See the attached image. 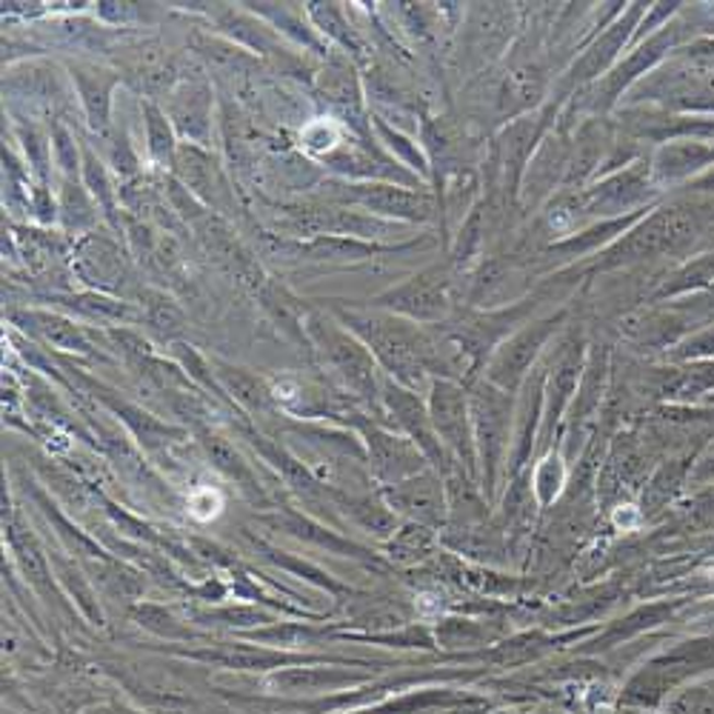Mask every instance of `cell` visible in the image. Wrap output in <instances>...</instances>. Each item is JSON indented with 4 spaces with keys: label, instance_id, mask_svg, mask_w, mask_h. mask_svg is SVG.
I'll list each match as a JSON object with an SVG mask.
<instances>
[{
    "label": "cell",
    "instance_id": "obj_1",
    "mask_svg": "<svg viewBox=\"0 0 714 714\" xmlns=\"http://www.w3.org/2000/svg\"><path fill=\"white\" fill-rule=\"evenodd\" d=\"M386 301H391L389 306L409 312V315H437V309H443L441 286H437V280L429 278H414L409 286L391 292Z\"/></svg>",
    "mask_w": 714,
    "mask_h": 714
},
{
    "label": "cell",
    "instance_id": "obj_2",
    "mask_svg": "<svg viewBox=\"0 0 714 714\" xmlns=\"http://www.w3.org/2000/svg\"><path fill=\"white\" fill-rule=\"evenodd\" d=\"M317 338L324 340V347L329 349L335 363H338L347 375H354V377L368 375V358L358 340H352L349 335H343V331L338 329H329V326H326V329H317Z\"/></svg>",
    "mask_w": 714,
    "mask_h": 714
},
{
    "label": "cell",
    "instance_id": "obj_3",
    "mask_svg": "<svg viewBox=\"0 0 714 714\" xmlns=\"http://www.w3.org/2000/svg\"><path fill=\"white\" fill-rule=\"evenodd\" d=\"M32 320L37 324V331L44 335L49 343H55L58 349H78V352H83V349H89L86 338H83V331L78 329L74 324H69V320H63V317H55V315H32Z\"/></svg>",
    "mask_w": 714,
    "mask_h": 714
},
{
    "label": "cell",
    "instance_id": "obj_4",
    "mask_svg": "<svg viewBox=\"0 0 714 714\" xmlns=\"http://www.w3.org/2000/svg\"><path fill=\"white\" fill-rule=\"evenodd\" d=\"M358 200H361V203H366L368 209H381V212H391V214L412 212L414 203H418L414 198L395 192V189H372V192L361 189V192H358Z\"/></svg>",
    "mask_w": 714,
    "mask_h": 714
},
{
    "label": "cell",
    "instance_id": "obj_5",
    "mask_svg": "<svg viewBox=\"0 0 714 714\" xmlns=\"http://www.w3.org/2000/svg\"><path fill=\"white\" fill-rule=\"evenodd\" d=\"M147 312H149V324L155 326V329L161 331H177L180 329V324H184V315H180V309H177L175 303L166 301L163 295H147Z\"/></svg>",
    "mask_w": 714,
    "mask_h": 714
},
{
    "label": "cell",
    "instance_id": "obj_6",
    "mask_svg": "<svg viewBox=\"0 0 714 714\" xmlns=\"http://www.w3.org/2000/svg\"><path fill=\"white\" fill-rule=\"evenodd\" d=\"M340 140V132L335 129L331 120H315L303 129V143L312 149V152H326Z\"/></svg>",
    "mask_w": 714,
    "mask_h": 714
},
{
    "label": "cell",
    "instance_id": "obj_7",
    "mask_svg": "<svg viewBox=\"0 0 714 714\" xmlns=\"http://www.w3.org/2000/svg\"><path fill=\"white\" fill-rule=\"evenodd\" d=\"M180 166H192V172H186V180H189L198 192H209L212 172H209L207 157L198 155L195 149H184V152H180Z\"/></svg>",
    "mask_w": 714,
    "mask_h": 714
},
{
    "label": "cell",
    "instance_id": "obj_8",
    "mask_svg": "<svg viewBox=\"0 0 714 714\" xmlns=\"http://www.w3.org/2000/svg\"><path fill=\"white\" fill-rule=\"evenodd\" d=\"M147 118H149V140H152V152H155L157 161H166V155L172 152V138H169V129H166V120H163L161 112L152 109V106L147 109Z\"/></svg>",
    "mask_w": 714,
    "mask_h": 714
},
{
    "label": "cell",
    "instance_id": "obj_9",
    "mask_svg": "<svg viewBox=\"0 0 714 714\" xmlns=\"http://www.w3.org/2000/svg\"><path fill=\"white\" fill-rule=\"evenodd\" d=\"M223 508V498L221 492H214V489H198V492L189 498V512H192L198 520H212V517L221 515Z\"/></svg>",
    "mask_w": 714,
    "mask_h": 714
}]
</instances>
